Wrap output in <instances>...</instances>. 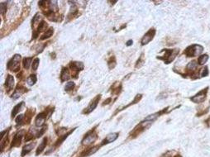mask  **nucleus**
Masks as SVG:
<instances>
[{"label":"nucleus","mask_w":210,"mask_h":157,"mask_svg":"<svg viewBox=\"0 0 210 157\" xmlns=\"http://www.w3.org/2000/svg\"><path fill=\"white\" fill-rule=\"evenodd\" d=\"M160 52H163V56H157V59H159L160 60H163L165 62V64H170L171 63L176 56L179 55L180 50L178 48H174V49H165L162 50Z\"/></svg>","instance_id":"1"},{"label":"nucleus","mask_w":210,"mask_h":157,"mask_svg":"<svg viewBox=\"0 0 210 157\" xmlns=\"http://www.w3.org/2000/svg\"><path fill=\"white\" fill-rule=\"evenodd\" d=\"M203 46L199 44H193L189 46L188 47L184 50V55H185L187 57H195L201 55L203 53Z\"/></svg>","instance_id":"2"},{"label":"nucleus","mask_w":210,"mask_h":157,"mask_svg":"<svg viewBox=\"0 0 210 157\" xmlns=\"http://www.w3.org/2000/svg\"><path fill=\"white\" fill-rule=\"evenodd\" d=\"M209 87H206V88L203 89L199 93H196L195 95H194L193 97H191L190 100L193 103H198V104L203 103L206 100V99H207V94H208V92H209Z\"/></svg>","instance_id":"3"},{"label":"nucleus","mask_w":210,"mask_h":157,"mask_svg":"<svg viewBox=\"0 0 210 157\" xmlns=\"http://www.w3.org/2000/svg\"><path fill=\"white\" fill-rule=\"evenodd\" d=\"M20 60H21V56L16 54V55H14V56L8 61L7 68L10 70H13V71H18V70L20 69V65H19Z\"/></svg>","instance_id":"4"},{"label":"nucleus","mask_w":210,"mask_h":157,"mask_svg":"<svg viewBox=\"0 0 210 157\" xmlns=\"http://www.w3.org/2000/svg\"><path fill=\"white\" fill-rule=\"evenodd\" d=\"M156 29L155 28L150 29V30L146 33L145 35L143 36V37L142 38L141 44H142V46H145L146 44H148L150 42H152V40H153V38H154V36H155V35H156Z\"/></svg>","instance_id":"5"},{"label":"nucleus","mask_w":210,"mask_h":157,"mask_svg":"<svg viewBox=\"0 0 210 157\" xmlns=\"http://www.w3.org/2000/svg\"><path fill=\"white\" fill-rule=\"evenodd\" d=\"M97 140V134L94 132H90L87 133V135L85 136V138L82 141V144L84 145H89L91 143H94Z\"/></svg>","instance_id":"6"},{"label":"nucleus","mask_w":210,"mask_h":157,"mask_svg":"<svg viewBox=\"0 0 210 157\" xmlns=\"http://www.w3.org/2000/svg\"><path fill=\"white\" fill-rule=\"evenodd\" d=\"M25 134V131L24 130H21L19 131L18 132H17V134L15 135L13 139V142H12V146H20L21 142H22V139L23 136Z\"/></svg>","instance_id":"7"},{"label":"nucleus","mask_w":210,"mask_h":157,"mask_svg":"<svg viewBox=\"0 0 210 157\" xmlns=\"http://www.w3.org/2000/svg\"><path fill=\"white\" fill-rule=\"evenodd\" d=\"M100 99V95H99V96H97L94 100H92V102L89 103V105L88 106V107L86 109H85V113H91L92 111H94V109H95V107H97V105H98V103H99V101Z\"/></svg>","instance_id":"8"},{"label":"nucleus","mask_w":210,"mask_h":157,"mask_svg":"<svg viewBox=\"0 0 210 157\" xmlns=\"http://www.w3.org/2000/svg\"><path fill=\"white\" fill-rule=\"evenodd\" d=\"M118 137V133L117 132H113V133H110L108 136L105 137V139L102 142L101 146H104V145H107L109 143L113 142L114 141H116L117 138Z\"/></svg>","instance_id":"9"},{"label":"nucleus","mask_w":210,"mask_h":157,"mask_svg":"<svg viewBox=\"0 0 210 157\" xmlns=\"http://www.w3.org/2000/svg\"><path fill=\"white\" fill-rule=\"evenodd\" d=\"M46 112L41 113L37 115L36 121H35V124H36V127H42L46 121Z\"/></svg>","instance_id":"10"},{"label":"nucleus","mask_w":210,"mask_h":157,"mask_svg":"<svg viewBox=\"0 0 210 157\" xmlns=\"http://www.w3.org/2000/svg\"><path fill=\"white\" fill-rule=\"evenodd\" d=\"M14 86V78L12 75L8 74L6 79V82H5V88L7 89V90H11Z\"/></svg>","instance_id":"11"},{"label":"nucleus","mask_w":210,"mask_h":157,"mask_svg":"<svg viewBox=\"0 0 210 157\" xmlns=\"http://www.w3.org/2000/svg\"><path fill=\"white\" fill-rule=\"evenodd\" d=\"M70 68L73 71L78 73L80 70H82L84 69V64L81 62H73L70 64Z\"/></svg>","instance_id":"12"},{"label":"nucleus","mask_w":210,"mask_h":157,"mask_svg":"<svg viewBox=\"0 0 210 157\" xmlns=\"http://www.w3.org/2000/svg\"><path fill=\"white\" fill-rule=\"evenodd\" d=\"M35 146V144L34 143H31V144H28L26 145L23 148H22V156H24L26 155H28L31 150H32Z\"/></svg>","instance_id":"13"},{"label":"nucleus","mask_w":210,"mask_h":157,"mask_svg":"<svg viewBox=\"0 0 210 157\" xmlns=\"http://www.w3.org/2000/svg\"><path fill=\"white\" fill-rule=\"evenodd\" d=\"M46 143H47V138L45 137L43 140H42V142H41V144H39V146H38V148H37V150H36V156L40 155V154L43 151L44 149H45L46 146Z\"/></svg>","instance_id":"14"},{"label":"nucleus","mask_w":210,"mask_h":157,"mask_svg":"<svg viewBox=\"0 0 210 157\" xmlns=\"http://www.w3.org/2000/svg\"><path fill=\"white\" fill-rule=\"evenodd\" d=\"M25 90H27V89H23V88H19V86L16 89V90L14 91V93H13V95H12V99H18L21 95H22V93L25 92Z\"/></svg>","instance_id":"15"},{"label":"nucleus","mask_w":210,"mask_h":157,"mask_svg":"<svg viewBox=\"0 0 210 157\" xmlns=\"http://www.w3.org/2000/svg\"><path fill=\"white\" fill-rule=\"evenodd\" d=\"M209 58V55H207V54H203V55H201V56H199L197 62H198V64H199V65H204V64L208 62Z\"/></svg>","instance_id":"16"},{"label":"nucleus","mask_w":210,"mask_h":157,"mask_svg":"<svg viewBox=\"0 0 210 157\" xmlns=\"http://www.w3.org/2000/svg\"><path fill=\"white\" fill-rule=\"evenodd\" d=\"M23 105H24V102H21L20 103H18L17 105H16L13 107V109L12 111V117H14L15 116L17 115V113H18L20 112V110L22 108Z\"/></svg>","instance_id":"17"},{"label":"nucleus","mask_w":210,"mask_h":157,"mask_svg":"<svg viewBox=\"0 0 210 157\" xmlns=\"http://www.w3.org/2000/svg\"><path fill=\"white\" fill-rule=\"evenodd\" d=\"M70 77V72L68 70L67 68H63L62 71H61V74H60V78H61V81H65L69 79Z\"/></svg>","instance_id":"18"},{"label":"nucleus","mask_w":210,"mask_h":157,"mask_svg":"<svg viewBox=\"0 0 210 157\" xmlns=\"http://www.w3.org/2000/svg\"><path fill=\"white\" fill-rule=\"evenodd\" d=\"M36 80H37V78H36V74H32V75H30L29 77H28V78L27 79V83H28V85L32 86L36 84Z\"/></svg>","instance_id":"19"},{"label":"nucleus","mask_w":210,"mask_h":157,"mask_svg":"<svg viewBox=\"0 0 210 157\" xmlns=\"http://www.w3.org/2000/svg\"><path fill=\"white\" fill-rule=\"evenodd\" d=\"M144 62H145V60H144V54L142 53V55H141V56L138 58V60L137 61V63H136V65H135V68H140L141 66H142L143 64H144Z\"/></svg>","instance_id":"20"},{"label":"nucleus","mask_w":210,"mask_h":157,"mask_svg":"<svg viewBox=\"0 0 210 157\" xmlns=\"http://www.w3.org/2000/svg\"><path fill=\"white\" fill-rule=\"evenodd\" d=\"M53 28H50L48 31H46L45 33H44L42 36H41V40H45V39H47L49 37H51L53 34Z\"/></svg>","instance_id":"21"},{"label":"nucleus","mask_w":210,"mask_h":157,"mask_svg":"<svg viewBox=\"0 0 210 157\" xmlns=\"http://www.w3.org/2000/svg\"><path fill=\"white\" fill-rule=\"evenodd\" d=\"M99 148V146H94V147H92V148H90L89 150H88L86 153L85 152V153L83 154V156H91L92 154L95 153Z\"/></svg>","instance_id":"22"},{"label":"nucleus","mask_w":210,"mask_h":157,"mask_svg":"<svg viewBox=\"0 0 210 157\" xmlns=\"http://www.w3.org/2000/svg\"><path fill=\"white\" fill-rule=\"evenodd\" d=\"M32 58H24V60H23V66H24L25 69H27V70L29 69L30 64L32 63Z\"/></svg>","instance_id":"23"},{"label":"nucleus","mask_w":210,"mask_h":157,"mask_svg":"<svg viewBox=\"0 0 210 157\" xmlns=\"http://www.w3.org/2000/svg\"><path fill=\"white\" fill-rule=\"evenodd\" d=\"M209 74V68L208 66H204V68L201 70L200 71V78H203V77H207Z\"/></svg>","instance_id":"24"},{"label":"nucleus","mask_w":210,"mask_h":157,"mask_svg":"<svg viewBox=\"0 0 210 157\" xmlns=\"http://www.w3.org/2000/svg\"><path fill=\"white\" fill-rule=\"evenodd\" d=\"M74 82H72V81L68 82V83L65 85V90L66 92H70V90H72L73 89H74Z\"/></svg>","instance_id":"25"},{"label":"nucleus","mask_w":210,"mask_h":157,"mask_svg":"<svg viewBox=\"0 0 210 157\" xmlns=\"http://www.w3.org/2000/svg\"><path fill=\"white\" fill-rule=\"evenodd\" d=\"M109 66V69H113L116 65V60L114 57H111V59L109 60V61L108 62Z\"/></svg>","instance_id":"26"},{"label":"nucleus","mask_w":210,"mask_h":157,"mask_svg":"<svg viewBox=\"0 0 210 157\" xmlns=\"http://www.w3.org/2000/svg\"><path fill=\"white\" fill-rule=\"evenodd\" d=\"M39 63H40V60L38 59V58H36L34 60H33V62H32V70H34V71H36V70H37V68H38V66H39Z\"/></svg>","instance_id":"27"},{"label":"nucleus","mask_w":210,"mask_h":157,"mask_svg":"<svg viewBox=\"0 0 210 157\" xmlns=\"http://www.w3.org/2000/svg\"><path fill=\"white\" fill-rule=\"evenodd\" d=\"M23 115L21 114L19 115V116H17V117L16 118V122H17V127L18 126H21L22 125V122H23Z\"/></svg>","instance_id":"28"},{"label":"nucleus","mask_w":210,"mask_h":157,"mask_svg":"<svg viewBox=\"0 0 210 157\" xmlns=\"http://www.w3.org/2000/svg\"><path fill=\"white\" fill-rule=\"evenodd\" d=\"M5 12H6V7H5V5L2 3V4H1V14H3Z\"/></svg>","instance_id":"29"},{"label":"nucleus","mask_w":210,"mask_h":157,"mask_svg":"<svg viewBox=\"0 0 210 157\" xmlns=\"http://www.w3.org/2000/svg\"><path fill=\"white\" fill-rule=\"evenodd\" d=\"M132 43H133L132 40H129V41H128L126 43V45H127V46H130L132 45Z\"/></svg>","instance_id":"30"},{"label":"nucleus","mask_w":210,"mask_h":157,"mask_svg":"<svg viewBox=\"0 0 210 157\" xmlns=\"http://www.w3.org/2000/svg\"><path fill=\"white\" fill-rule=\"evenodd\" d=\"M168 154H169V152H167L166 154H165L164 156H162L161 157H170V156H168Z\"/></svg>","instance_id":"31"},{"label":"nucleus","mask_w":210,"mask_h":157,"mask_svg":"<svg viewBox=\"0 0 210 157\" xmlns=\"http://www.w3.org/2000/svg\"><path fill=\"white\" fill-rule=\"evenodd\" d=\"M174 157H182V156H175Z\"/></svg>","instance_id":"32"}]
</instances>
